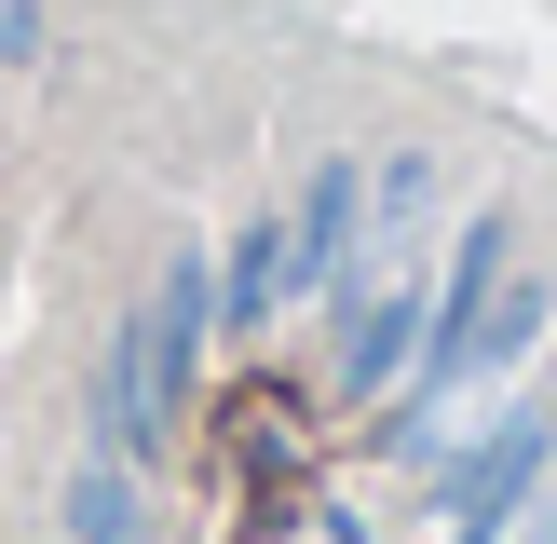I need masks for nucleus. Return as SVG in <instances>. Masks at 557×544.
Returning <instances> with one entry per match:
<instances>
[{
    "label": "nucleus",
    "instance_id": "nucleus-1",
    "mask_svg": "<svg viewBox=\"0 0 557 544\" xmlns=\"http://www.w3.org/2000/svg\"><path fill=\"white\" fill-rule=\"evenodd\" d=\"M190 354H205V259H163L150 313H136L123 341H109V381H96V422H109V449H123L136 477L163 462V422H177Z\"/></svg>",
    "mask_w": 557,
    "mask_h": 544
},
{
    "label": "nucleus",
    "instance_id": "nucleus-2",
    "mask_svg": "<svg viewBox=\"0 0 557 544\" xmlns=\"http://www.w3.org/2000/svg\"><path fill=\"white\" fill-rule=\"evenodd\" d=\"M544 462H557V408H544V422H504L490 449H462V477H449V544H490V531L544 490Z\"/></svg>",
    "mask_w": 557,
    "mask_h": 544
},
{
    "label": "nucleus",
    "instance_id": "nucleus-3",
    "mask_svg": "<svg viewBox=\"0 0 557 544\" xmlns=\"http://www.w3.org/2000/svg\"><path fill=\"white\" fill-rule=\"evenodd\" d=\"M435 299H449L435 272H395V286H368V299H354V354H341V381H354V395H395V381H408V354L435 341Z\"/></svg>",
    "mask_w": 557,
    "mask_h": 544
},
{
    "label": "nucleus",
    "instance_id": "nucleus-4",
    "mask_svg": "<svg viewBox=\"0 0 557 544\" xmlns=\"http://www.w3.org/2000/svg\"><path fill=\"white\" fill-rule=\"evenodd\" d=\"M69 544H136V462L123 449L69 462Z\"/></svg>",
    "mask_w": 557,
    "mask_h": 544
},
{
    "label": "nucleus",
    "instance_id": "nucleus-5",
    "mask_svg": "<svg viewBox=\"0 0 557 544\" xmlns=\"http://www.w3.org/2000/svg\"><path fill=\"white\" fill-rule=\"evenodd\" d=\"M354 205H368V232H381L368 259H408V232H422V205H435V163H408V150H395L368 190H354Z\"/></svg>",
    "mask_w": 557,
    "mask_h": 544
},
{
    "label": "nucleus",
    "instance_id": "nucleus-6",
    "mask_svg": "<svg viewBox=\"0 0 557 544\" xmlns=\"http://www.w3.org/2000/svg\"><path fill=\"white\" fill-rule=\"evenodd\" d=\"M54 41V0H0V69H41Z\"/></svg>",
    "mask_w": 557,
    "mask_h": 544
},
{
    "label": "nucleus",
    "instance_id": "nucleus-7",
    "mask_svg": "<svg viewBox=\"0 0 557 544\" xmlns=\"http://www.w3.org/2000/svg\"><path fill=\"white\" fill-rule=\"evenodd\" d=\"M504 544H557V504H517V531Z\"/></svg>",
    "mask_w": 557,
    "mask_h": 544
},
{
    "label": "nucleus",
    "instance_id": "nucleus-8",
    "mask_svg": "<svg viewBox=\"0 0 557 544\" xmlns=\"http://www.w3.org/2000/svg\"><path fill=\"white\" fill-rule=\"evenodd\" d=\"M0 82H14V69H0Z\"/></svg>",
    "mask_w": 557,
    "mask_h": 544
}]
</instances>
